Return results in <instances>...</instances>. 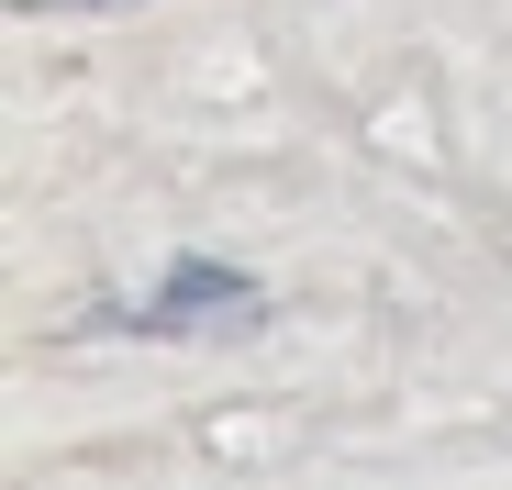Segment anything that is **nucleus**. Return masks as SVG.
<instances>
[{
	"mask_svg": "<svg viewBox=\"0 0 512 490\" xmlns=\"http://www.w3.org/2000/svg\"><path fill=\"white\" fill-rule=\"evenodd\" d=\"M256 312V279L223 268V257H167L156 301H145V335H201V323H245Z\"/></svg>",
	"mask_w": 512,
	"mask_h": 490,
	"instance_id": "obj_1",
	"label": "nucleus"
}]
</instances>
